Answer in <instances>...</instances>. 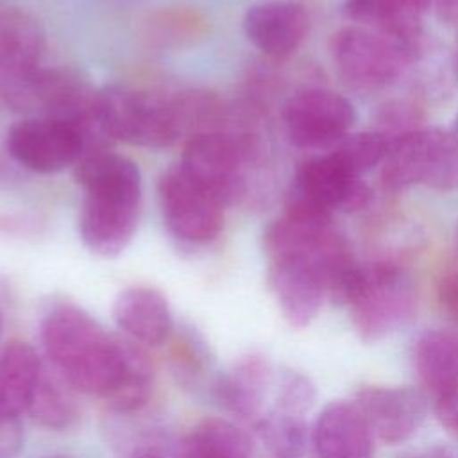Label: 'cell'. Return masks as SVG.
Returning a JSON list of instances; mask_svg holds the SVG:
<instances>
[{
  "label": "cell",
  "mask_w": 458,
  "mask_h": 458,
  "mask_svg": "<svg viewBox=\"0 0 458 458\" xmlns=\"http://www.w3.org/2000/svg\"><path fill=\"white\" fill-rule=\"evenodd\" d=\"M82 190L79 234L97 256L116 258L131 243L141 208V174L125 156L95 150L73 166Z\"/></svg>",
  "instance_id": "obj_1"
},
{
  "label": "cell",
  "mask_w": 458,
  "mask_h": 458,
  "mask_svg": "<svg viewBox=\"0 0 458 458\" xmlns=\"http://www.w3.org/2000/svg\"><path fill=\"white\" fill-rule=\"evenodd\" d=\"M39 338L50 367L75 390L106 399L120 381L123 338L109 335L77 304H52L41 318Z\"/></svg>",
  "instance_id": "obj_2"
},
{
  "label": "cell",
  "mask_w": 458,
  "mask_h": 458,
  "mask_svg": "<svg viewBox=\"0 0 458 458\" xmlns=\"http://www.w3.org/2000/svg\"><path fill=\"white\" fill-rule=\"evenodd\" d=\"M97 113L102 132L127 145L166 148L186 136L177 93L107 86L98 89Z\"/></svg>",
  "instance_id": "obj_3"
},
{
  "label": "cell",
  "mask_w": 458,
  "mask_h": 458,
  "mask_svg": "<svg viewBox=\"0 0 458 458\" xmlns=\"http://www.w3.org/2000/svg\"><path fill=\"white\" fill-rule=\"evenodd\" d=\"M352 324L365 342H377L403 327L415 313L411 277L395 263L376 261L356 267L344 299Z\"/></svg>",
  "instance_id": "obj_4"
},
{
  "label": "cell",
  "mask_w": 458,
  "mask_h": 458,
  "mask_svg": "<svg viewBox=\"0 0 458 458\" xmlns=\"http://www.w3.org/2000/svg\"><path fill=\"white\" fill-rule=\"evenodd\" d=\"M256 156L258 141L254 132L231 114L225 129L188 138L179 165L224 206H233L247 193L249 174Z\"/></svg>",
  "instance_id": "obj_5"
},
{
  "label": "cell",
  "mask_w": 458,
  "mask_h": 458,
  "mask_svg": "<svg viewBox=\"0 0 458 458\" xmlns=\"http://www.w3.org/2000/svg\"><path fill=\"white\" fill-rule=\"evenodd\" d=\"M381 182L388 190L428 186L453 190L458 186V136L437 129H411L390 141L383 159Z\"/></svg>",
  "instance_id": "obj_6"
},
{
  "label": "cell",
  "mask_w": 458,
  "mask_h": 458,
  "mask_svg": "<svg viewBox=\"0 0 458 458\" xmlns=\"http://www.w3.org/2000/svg\"><path fill=\"white\" fill-rule=\"evenodd\" d=\"M157 199L168 233L191 245L213 242L224 227V204L179 163L157 182Z\"/></svg>",
  "instance_id": "obj_7"
},
{
  "label": "cell",
  "mask_w": 458,
  "mask_h": 458,
  "mask_svg": "<svg viewBox=\"0 0 458 458\" xmlns=\"http://www.w3.org/2000/svg\"><path fill=\"white\" fill-rule=\"evenodd\" d=\"M45 30L39 20L18 7L0 9V98L27 109L32 84L41 72Z\"/></svg>",
  "instance_id": "obj_8"
},
{
  "label": "cell",
  "mask_w": 458,
  "mask_h": 458,
  "mask_svg": "<svg viewBox=\"0 0 458 458\" xmlns=\"http://www.w3.org/2000/svg\"><path fill=\"white\" fill-rule=\"evenodd\" d=\"M340 75L356 88H381L395 81L415 57L403 45L365 27L340 29L331 39Z\"/></svg>",
  "instance_id": "obj_9"
},
{
  "label": "cell",
  "mask_w": 458,
  "mask_h": 458,
  "mask_svg": "<svg viewBox=\"0 0 458 458\" xmlns=\"http://www.w3.org/2000/svg\"><path fill=\"white\" fill-rule=\"evenodd\" d=\"M5 148L18 165L30 172L57 174L77 165L86 154V140L68 122L32 116L11 125Z\"/></svg>",
  "instance_id": "obj_10"
},
{
  "label": "cell",
  "mask_w": 458,
  "mask_h": 458,
  "mask_svg": "<svg viewBox=\"0 0 458 458\" xmlns=\"http://www.w3.org/2000/svg\"><path fill=\"white\" fill-rule=\"evenodd\" d=\"M283 123L292 145L306 150H331L352 127L354 107L335 91L308 88L284 102Z\"/></svg>",
  "instance_id": "obj_11"
},
{
  "label": "cell",
  "mask_w": 458,
  "mask_h": 458,
  "mask_svg": "<svg viewBox=\"0 0 458 458\" xmlns=\"http://www.w3.org/2000/svg\"><path fill=\"white\" fill-rule=\"evenodd\" d=\"M290 197L320 211H358L370 200L369 186L329 152L306 159L295 174Z\"/></svg>",
  "instance_id": "obj_12"
},
{
  "label": "cell",
  "mask_w": 458,
  "mask_h": 458,
  "mask_svg": "<svg viewBox=\"0 0 458 458\" xmlns=\"http://www.w3.org/2000/svg\"><path fill=\"white\" fill-rule=\"evenodd\" d=\"M354 404L372 433L390 445L411 438L428 413L424 394L408 386H365Z\"/></svg>",
  "instance_id": "obj_13"
},
{
  "label": "cell",
  "mask_w": 458,
  "mask_h": 458,
  "mask_svg": "<svg viewBox=\"0 0 458 458\" xmlns=\"http://www.w3.org/2000/svg\"><path fill=\"white\" fill-rule=\"evenodd\" d=\"M243 32L259 52L274 59H283L293 54L306 39L310 14L299 2H261L247 9Z\"/></svg>",
  "instance_id": "obj_14"
},
{
  "label": "cell",
  "mask_w": 458,
  "mask_h": 458,
  "mask_svg": "<svg viewBox=\"0 0 458 458\" xmlns=\"http://www.w3.org/2000/svg\"><path fill=\"white\" fill-rule=\"evenodd\" d=\"M267 281L283 317L293 327H306L318 315L327 297L322 272L308 261H270Z\"/></svg>",
  "instance_id": "obj_15"
},
{
  "label": "cell",
  "mask_w": 458,
  "mask_h": 458,
  "mask_svg": "<svg viewBox=\"0 0 458 458\" xmlns=\"http://www.w3.org/2000/svg\"><path fill=\"white\" fill-rule=\"evenodd\" d=\"M272 385L274 370L268 360L263 354L249 352L215 379L213 395L225 411L240 420L256 424L263 417V406Z\"/></svg>",
  "instance_id": "obj_16"
},
{
  "label": "cell",
  "mask_w": 458,
  "mask_h": 458,
  "mask_svg": "<svg viewBox=\"0 0 458 458\" xmlns=\"http://www.w3.org/2000/svg\"><path fill=\"white\" fill-rule=\"evenodd\" d=\"M313 447L318 458H372L374 433L352 403H331L313 428Z\"/></svg>",
  "instance_id": "obj_17"
},
{
  "label": "cell",
  "mask_w": 458,
  "mask_h": 458,
  "mask_svg": "<svg viewBox=\"0 0 458 458\" xmlns=\"http://www.w3.org/2000/svg\"><path fill=\"white\" fill-rule=\"evenodd\" d=\"M113 318L127 338L143 345H159L174 333L170 304L150 286L122 290L113 304Z\"/></svg>",
  "instance_id": "obj_18"
},
{
  "label": "cell",
  "mask_w": 458,
  "mask_h": 458,
  "mask_svg": "<svg viewBox=\"0 0 458 458\" xmlns=\"http://www.w3.org/2000/svg\"><path fill=\"white\" fill-rule=\"evenodd\" d=\"M41 370L43 361L27 342L11 340L0 349V422L20 420L27 411Z\"/></svg>",
  "instance_id": "obj_19"
},
{
  "label": "cell",
  "mask_w": 458,
  "mask_h": 458,
  "mask_svg": "<svg viewBox=\"0 0 458 458\" xmlns=\"http://www.w3.org/2000/svg\"><path fill=\"white\" fill-rule=\"evenodd\" d=\"M413 365L420 383L437 397L458 388V335L424 331L413 347Z\"/></svg>",
  "instance_id": "obj_20"
},
{
  "label": "cell",
  "mask_w": 458,
  "mask_h": 458,
  "mask_svg": "<svg viewBox=\"0 0 458 458\" xmlns=\"http://www.w3.org/2000/svg\"><path fill=\"white\" fill-rule=\"evenodd\" d=\"M344 11L351 20L403 45L413 55L419 50L420 14L401 0H345Z\"/></svg>",
  "instance_id": "obj_21"
},
{
  "label": "cell",
  "mask_w": 458,
  "mask_h": 458,
  "mask_svg": "<svg viewBox=\"0 0 458 458\" xmlns=\"http://www.w3.org/2000/svg\"><path fill=\"white\" fill-rule=\"evenodd\" d=\"M175 458H252V440L231 420L204 419L179 440Z\"/></svg>",
  "instance_id": "obj_22"
},
{
  "label": "cell",
  "mask_w": 458,
  "mask_h": 458,
  "mask_svg": "<svg viewBox=\"0 0 458 458\" xmlns=\"http://www.w3.org/2000/svg\"><path fill=\"white\" fill-rule=\"evenodd\" d=\"M73 386L55 370H43L32 390L27 413L34 422L47 429L70 428L79 417V406L73 395Z\"/></svg>",
  "instance_id": "obj_23"
},
{
  "label": "cell",
  "mask_w": 458,
  "mask_h": 458,
  "mask_svg": "<svg viewBox=\"0 0 458 458\" xmlns=\"http://www.w3.org/2000/svg\"><path fill=\"white\" fill-rule=\"evenodd\" d=\"M109 424L111 444L120 458H175L177 444L156 422L132 420V413H114Z\"/></svg>",
  "instance_id": "obj_24"
},
{
  "label": "cell",
  "mask_w": 458,
  "mask_h": 458,
  "mask_svg": "<svg viewBox=\"0 0 458 458\" xmlns=\"http://www.w3.org/2000/svg\"><path fill=\"white\" fill-rule=\"evenodd\" d=\"M125 367L120 381L106 397L113 413L141 411L150 399L154 385V369L145 351L131 338H123Z\"/></svg>",
  "instance_id": "obj_25"
},
{
  "label": "cell",
  "mask_w": 458,
  "mask_h": 458,
  "mask_svg": "<svg viewBox=\"0 0 458 458\" xmlns=\"http://www.w3.org/2000/svg\"><path fill=\"white\" fill-rule=\"evenodd\" d=\"M390 147V140L383 132L363 131L347 134L333 148L331 156L351 174L361 175L377 163H383Z\"/></svg>",
  "instance_id": "obj_26"
},
{
  "label": "cell",
  "mask_w": 458,
  "mask_h": 458,
  "mask_svg": "<svg viewBox=\"0 0 458 458\" xmlns=\"http://www.w3.org/2000/svg\"><path fill=\"white\" fill-rule=\"evenodd\" d=\"M313 401L315 388L311 381L295 370H283L276 381L274 406L270 411L304 419V413L311 408Z\"/></svg>",
  "instance_id": "obj_27"
},
{
  "label": "cell",
  "mask_w": 458,
  "mask_h": 458,
  "mask_svg": "<svg viewBox=\"0 0 458 458\" xmlns=\"http://www.w3.org/2000/svg\"><path fill=\"white\" fill-rule=\"evenodd\" d=\"M174 360L177 363V370L190 379L200 377L206 365L209 367L208 351L193 333L179 335V342L174 349Z\"/></svg>",
  "instance_id": "obj_28"
},
{
  "label": "cell",
  "mask_w": 458,
  "mask_h": 458,
  "mask_svg": "<svg viewBox=\"0 0 458 458\" xmlns=\"http://www.w3.org/2000/svg\"><path fill=\"white\" fill-rule=\"evenodd\" d=\"M435 415L447 435L458 442V388L449 390L437 397Z\"/></svg>",
  "instance_id": "obj_29"
},
{
  "label": "cell",
  "mask_w": 458,
  "mask_h": 458,
  "mask_svg": "<svg viewBox=\"0 0 458 458\" xmlns=\"http://www.w3.org/2000/svg\"><path fill=\"white\" fill-rule=\"evenodd\" d=\"M438 299L442 306L458 318V272H451L440 279Z\"/></svg>",
  "instance_id": "obj_30"
},
{
  "label": "cell",
  "mask_w": 458,
  "mask_h": 458,
  "mask_svg": "<svg viewBox=\"0 0 458 458\" xmlns=\"http://www.w3.org/2000/svg\"><path fill=\"white\" fill-rule=\"evenodd\" d=\"M437 14L442 21L458 23V0H433Z\"/></svg>",
  "instance_id": "obj_31"
},
{
  "label": "cell",
  "mask_w": 458,
  "mask_h": 458,
  "mask_svg": "<svg viewBox=\"0 0 458 458\" xmlns=\"http://www.w3.org/2000/svg\"><path fill=\"white\" fill-rule=\"evenodd\" d=\"M404 5H408L410 9H413L415 13H422V11H426L429 5H431V2L433 0H401Z\"/></svg>",
  "instance_id": "obj_32"
},
{
  "label": "cell",
  "mask_w": 458,
  "mask_h": 458,
  "mask_svg": "<svg viewBox=\"0 0 458 458\" xmlns=\"http://www.w3.org/2000/svg\"><path fill=\"white\" fill-rule=\"evenodd\" d=\"M411 458H453V454L444 449H437V451H428V453H422V454H417Z\"/></svg>",
  "instance_id": "obj_33"
},
{
  "label": "cell",
  "mask_w": 458,
  "mask_h": 458,
  "mask_svg": "<svg viewBox=\"0 0 458 458\" xmlns=\"http://www.w3.org/2000/svg\"><path fill=\"white\" fill-rule=\"evenodd\" d=\"M2 333H4V313L0 310V338H2Z\"/></svg>",
  "instance_id": "obj_34"
},
{
  "label": "cell",
  "mask_w": 458,
  "mask_h": 458,
  "mask_svg": "<svg viewBox=\"0 0 458 458\" xmlns=\"http://www.w3.org/2000/svg\"><path fill=\"white\" fill-rule=\"evenodd\" d=\"M41 458H68L64 454H47V456H41Z\"/></svg>",
  "instance_id": "obj_35"
},
{
  "label": "cell",
  "mask_w": 458,
  "mask_h": 458,
  "mask_svg": "<svg viewBox=\"0 0 458 458\" xmlns=\"http://www.w3.org/2000/svg\"><path fill=\"white\" fill-rule=\"evenodd\" d=\"M114 2H120V4H132V2H141V0H114Z\"/></svg>",
  "instance_id": "obj_36"
},
{
  "label": "cell",
  "mask_w": 458,
  "mask_h": 458,
  "mask_svg": "<svg viewBox=\"0 0 458 458\" xmlns=\"http://www.w3.org/2000/svg\"><path fill=\"white\" fill-rule=\"evenodd\" d=\"M456 64H458V54H456Z\"/></svg>",
  "instance_id": "obj_37"
}]
</instances>
